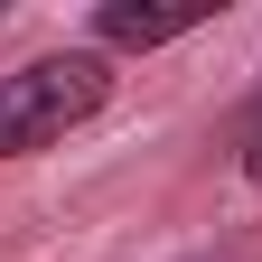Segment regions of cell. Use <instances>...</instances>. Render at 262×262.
Listing matches in <instances>:
<instances>
[{
	"label": "cell",
	"instance_id": "1",
	"mask_svg": "<svg viewBox=\"0 0 262 262\" xmlns=\"http://www.w3.org/2000/svg\"><path fill=\"white\" fill-rule=\"evenodd\" d=\"M113 103V56L103 47H56L0 75V159H38L66 131H84Z\"/></svg>",
	"mask_w": 262,
	"mask_h": 262
},
{
	"label": "cell",
	"instance_id": "2",
	"mask_svg": "<svg viewBox=\"0 0 262 262\" xmlns=\"http://www.w3.org/2000/svg\"><path fill=\"white\" fill-rule=\"evenodd\" d=\"M215 10H141V0H103L94 10V38L103 47H178L187 28H206Z\"/></svg>",
	"mask_w": 262,
	"mask_h": 262
},
{
	"label": "cell",
	"instance_id": "3",
	"mask_svg": "<svg viewBox=\"0 0 262 262\" xmlns=\"http://www.w3.org/2000/svg\"><path fill=\"white\" fill-rule=\"evenodd\" d=\"M234 169L262 187V103H253V113H244V131H234Z\"/></svg>",
	"mask_w": 262,
	"mask_h": 262
}]
</instances>
